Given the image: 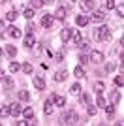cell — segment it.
Segmentation results:
<instances>
[{
	"mask_svg": "<svg viewBox=\"0 0 124 126\" xmlns=\"http://www.w3.org/2000/svg\"><path fill=\"white\" fill-rule=\"evenodd\" d=\"M75 23H77V26H87L88 23H90V19H88L87 15H83V13H81V15L75 17Z\"/></svg>",
	"mask_w": 124,
	"mask_h": 126,
	"instance_id": "ba28073f",
	"label": "cell"
},
{
	"mask_svg": "<svg viewBox=\"0 0 124 126\" xmlns=\"http://www.w3.org/2000/svg\"><path fill=\"white\" fill-rule=\"evenodd\" d=\"M11 87H13V79H11V77H2V89L10 90Z\"/></svg>",
	"mask_w": 124,
	"mask_h": 126,
	"instance_id": "8fae6325",
	"label": "cell"
},
{
	"mask_svg": "<svg viewBox=\"0 0 124 126\" xmlns=\"http://www.w3.org/2000/svg\"><path fill=\"white\" fill-rule=\"evenodd\" d=\"M6 19H8L10 23H13V21L17 19V10H11V11H8V13H6Z\"/></svg>",
	"mask_w": 124,
	"mask_h": 126,
	"instance_id": "44dd1931",
	"label": "cell"
},
{
	"mask_svg": "<svg viewBox=\"0 0 124 126\" xmlns=\"http://www.w3.org/2000/svg\"><path fill=\"white\" fill-rule=\"evenodd\" d=\"M73 75H75V77H85V70H83V66H77V68L73 70Z\"/></svg>",
	"mask_w": 124,
	"mask_h": 126,
	"instance_id": "d4e9b609",
	"label": "cell"
},
{
	"mask_svg": "<svg viewBox=\"0 0 124 126\" xmlns=\"http://www.w3.org/2000/svg\"><path fill=\"white\" fill-rule=\"evenodd\" d=\"M79 62H81V66L88 64V62H90V58H88V55H81V57H79Z\"/></svg>",
	"mask_w": 124,
	"mask_h": 126,
	"instance_id": "e575fe53",
	"label": "cell"
},
{
	"mask_svg": "<svg viewBox=\"0 0 124 126\" xmlns=\"http://www.w3.org/2000/svg\"><path fill=\"white\" fill-rule=\"evenodd\" d=\"M32 83H34V87H36L38 90H43V89H45V81H43L41 77H34V79H32Z\"/></svg>",
	"mask_w": 124,
	"mask_h": 126,
	"instance_id": "30bf717a",
	"label": "cell"
},
{
	"mask_svg": "<svg viewBox=\"0 0 124 126\" xmlns=\"http://www.w3.org/2000/svg\"><path fill=\"white\" fill-rule=\"evenodd\" d=\"M0 75H2V77H4V74H2V70H0Z\"/></svg>",
	"mask_w": 124,
	"mask_h": 126,
	"instance_id": "c3c4849f",
	"label": "cell"
},
{
	"mask_svg": "<svg viewBox=\"0 0 124 126\" xmlns=\"http://www.w3.org/2000/svg\"><path fill=\"white\" fill-rule=\"evenodd\" d=\"M96 104H98V107H105V100H103V96L102 94H98V100H96Z\"/></svg>",
	"mask_w": 124,
	"mask_h": 126,
	"instance_id": "8d00e7d4",
	"label": "cell"
},
{
	"mask_svg": "<svg viewBox=\"0 0 124 126\" xmlns=\"http://www.w3.org/2000/svg\"><path fill=\"white\" fill-rule=\"evenodd\" d=\"M88 58H90V62L100 64V62H103V53H100V51H92L90 55H88Z\"/></svg>",
	"mask_w": 124,
	"mask_h": 126,
	"instance_id": "5b68a950",
	"label": "cell"
},
{
	"mask_svg": "<svg viewBox=\"0 0 124 126\" xmlns=\"http://www.w3.org/2000/svg\"><path fill=\"white\" fill-rule=\"evenodd\" d=\"M21 113H23V105H21L19 102H13V104L10 105V115H13V117H19Z\"/></svg>",
	"mask_w": 124,
	"mask_h": 126,
	"instance_id": "3957f363",
	"label": "cell"
},
{
	"mask_svg": "<svg viewBox=\"0 0 124 126\" xmlns=\"http://www.w3.org/2000/svg\"><path fill=\"white\" fill-rule=\"evenodd\" d=\"M70 92H72L73 96H77V94H81V85H79V83L72 85V89H70Z\"/></svg>",
	"mask_w": 124,
	"mask_h": 126,
	"instance_id": "603a6c76",
	"label": "cell"
},
{
	"mask_svg": "<svg viewBox=\"0 0 124 126\" xmlns=\"http://www.w3.org/2000/svg\"><path fill=\"white\" fill-rule=\"evenodd\" d=\"M120 74L124 75V62H122V66H120Z\"/></svg>",
	"mask_w": 124,
	"mask_h": 126,
	"instance_id": "f6af8a7d",
	"label": "cell"
},
{
	"mask_svg": "<svg viewBox=\"0 0 124 126\" xmlns=\"http://www.w3.org/2000/svg\"><path fill=\"white\" fill-rule=\"evenodd\" d=\"M53 21H55V15L45 13V15L41 17V26H43V28H51V26H53Z\"/></svg>",
	"mask_w": 124,
	"mask_h": 126,
	"instance_id": "277c9868",
	"label": "cell"
},
{
	"mask_svg": "<svg viewBox=\"0 0 124 126\" xmlns=\"http://www.w3.org/2000/svg\"><path fill=\"white\" fill-rule=\"evenodd\" d=\"M77 121H79V115L75 111H68V113H64V115L60 117L62 124H77Z\"/></svg>",
	"mask_w": 124,
	"mask_h": 126,
	"instance_id": "6da1fadb",
	"label": "cell"
},
{
	"mask_svg": "<svg viewBox=\"0 0 124 126\" xmlns=\"http://www.w3.org/2000/svg\"><path fill=\"white\" fill-rule=\"evenodd\" d=\"M81 10L83 11H90L92 10V0H81Z\"/></svg>",
	"mask_w": 124,
	"mask_h": 126,
	"instance_id": "9a60e30c",
	"label": "cell"
},
{
	"mask_svg": "<svg viewBox=\"0 0 124 126\" xmlns=\"http://www.w3.org/2000/svg\"><path fill=\"white\" fill-rule=\"evenodd\" d=\"M120 45H122V49H124V36H122V40H120Z\"/></svg>",
	"mask_w": 124,
	"mask_h": 126,
	"instance_id": "bcb514c9",
	"label": "cell"
},
{
	"mask_svg": "<svg viewBox=\"0 0 124 126\" xmlns=\"http://www.w3.org/2000/svg\"><path fill=\"white\" fill-rule=\"evenodd\" d=\"M4 2H6V0H0V4H4Z\"/></svg>",
	"mask_w": 124,
	"mask_h": 126,
	"instance_id": "7dc6e473",
	"label": "cell"
},
{
	"mask_svg": "<svg viewBox=\"0 0 124 126\" xmlns=\"http://www.w3.org/2000/svg\"><path fill=\"white\" fill-rule=\"evenodd\" d=\"M6 53H8V55H10V57H15V53H17V49L13 47V45H8V47H6Z\"/></svg>",
	"mask_w": 124,
	"mask_h": 126,
	"instance_id": "836d02e7",
	"label": "cell"
},
{
	"mask_svg": "<svg viewBox=\"0 0 124 126\" xmlns=\"http://www.w3.org/2000/svg\"><path fill=\"white\" fill-rule=\"evenodd\" d=\"M122 83H124L122 75H120V77H115V87H122Z\"/></svg>",
	"mask_w": 124,
	"mask_h": 126,
	"instance_id": "ab89813d",
	"label": "cell"
},
{
	"mask_svg": "<svg viewBox=\"0 0 124 126\" xmlns=\"http://www.w3.org/2000/svg\"><path fill=\"white\" fill-rule=\"evenodd\" d=\"M43 113H45V115H51V113H53V100L45 102V105H43Z\"/></svg>",
	"mask_w": 124,
	"mask_h": 126,
	"instance_id": "ac0fdd59",
	"label": "cell"
},
{
	"mask_svg": "<svg viewBox=\"0 0 124 126\" xmlns=\"http://www.w3.org/2000/svg\"><path fill=\"white\" fill-rule=\"evenodd\" d=\"M10 115V105H2L0 107V117H8Z\"/></svg>",
	"mask_w": 124,
	"mask_h": 126,
	"instance_id": "f546056e",
	"label": "cell"
},
{
	"mask_svg": "<svg viewBox=\"0 0 124 126\" xmlns=\"http://www.w3.org/2000/svg\"><path fill=\"white\" fill-rule=\"evenodd\" d=\"M8 36H11V38H19V36H21V30L17 28V26H8Z\"/></svg>",
	"mask_w": 124,
	"mask_h": 126,
	"instance_id": "4fadbf2b",
	"label": "cell"
},
{
	"mask_svg": "<svg viewBox=\"0 0 124 126\" xmlns=\"http://www.w3.org/2000/svg\"><path fill=\"white\" fill-rule=\"evenodd\" d=\"M72 40L75 43H79L81 42V32H77V30H72Z\"/></svg>",
	"mask_w": 124,
	"mask_h": 126,
	"instance_id": "83f0119b",
	"label": "cell"
},
{
	"mask_svg": "<svg viewBox=\"0 0 124 126\" xmlns=\"http://www.w3.org/2000/svg\"><path fill=\"white\" fill-rule=\"evenodd\" d=\"M53 104L55 105H58V107H64V105H66V98H64V96H60V94H53Z\"/></svg>",
	"mask_w": 124,
	"mask_h": 126,
	"instance_id": "52a82bcc",
	"label": "cell"
},
{
	"mask_svg": "<svg viewBox=\"0 0 124 126\" xmlns=\"http://www.w3.org/2000/svg\"><path fill=\"white\" fill-rule=\"evenodd\" d=\"M81 100H83V104L87 105V107H88V105H92V96L88 94V92H85V94L81 96Z\"/></svg>",
	"mask_w": 124,
	"mask_h": 126,
	"instance_id": "ffe728a7",
	"label": "cell"
},
{
	"mask_svg": "<svg viewBox=\"0 0 124 126\" xmlns=\"http://www.w3.org/2000/svg\"><path fill=\"white\" fill-rule=\"evenodd\" d=\"M94 90H96V92H98V94H102L103 90H105V85H103L102 81H98V83L94 85Z\"/></svg>",
	"mask_w": 124,
	"mask_h": 126,
	"instance_id": "484cf974",
	"label": "cell"
},
{
	"mask_svg": "<svg viewBox=\"0 0 124 126\" xmlns=\"http://www.w3.org/2000/svg\"><path fill=\"white\" fill-rule=\"evenodd\" d=\"M30 4H32V8H34V10H40L45 2H43V0H30Z\"/></svg>",
	"mask_w": 124,
	"mask_h": 126,
	"instance_id": "4316f807",
	"label": "cell"
},
{
	"mask_svg": "<svg viewBox=\"0 0 124 126\" xmlns=\"http://www.w3.org/2000/svg\"><path fill=\"white\" fill-rule=\"evenodd\" d=\"M45 4H55V0H43Z\"/></svg>",
	"mask_w": 124,
	"mask_h": 126,
	"instance_id": "7bdbcfd3",
	"label": "cell"
},
{
	"mask_svg": "<svg viewBox=\"0 0 124 126\" xmlns=\"http://www.w3.org/2000/svg\"><path fill=\"white\" fill-rule=\"evenodd\" d=\"M0 81H2V75H0Z\"/></svg>",
	"mask_w": 124,
	"mask_h": 126,
	"instance_id": "f907efd6",
	"label": "cell"
},
{
	"mask_svg": "<svg viewBox=\"0 0 124 126\" xmlns=\"http://www.w3.org/2000/svg\"><path fill=\"white\" fill-rule=\"evenodd\" d=\"M66 77H68V72H66V70H62V72H57V74H55V81H58V83L64 81Z\"/></svg>",
	"mask_w": 124,
	"mask_h": 126,
	"instance_id": "e0dca14e",
	"label": "cell"
},
{
	"mask_svg": "<svg viewBox=\"0 0 124 126\" xmlns=\"http://www.w3.org/2000/svg\"><path fill=\"white\" fill-rule=\"evenodd\" d=\"M0 55H2V49H0Z\"/></svg>",
	"mask_w": 124,
	"mask_h": 126,
	"instance_id": "681fc988",
	"label": "cell"
},
{
	"mask_svg": "<svg viewBox=\"0 0 124 126\" xmlns=\"http://www.w3.org/2000/svg\"><path fill=\"white\" fill-rule=\"evenodd\" d=\"M30 49H32V55H34V57H40V55H41V45H40V43H34Z\"/></svg>",
	"mask_w": 124,
	"mask_h": 126,
	"instance_id": "7402d4cb",
	"label": "cell"
},
{
	"mask_svg": "<svg viewBox=\"0 0 124 126\" xmlns=\"http://www.w3.org/2000/svg\"><path fill=\"white\" fill-rule=\"evenodd\" d=\"M109 10H115V2H113V0H105V4L102 6V10H100V11L105 13V11H109Z\"/></svg>",
	"mask_w": 124,
	"mask_h": 126,
	"instance_id": "5bb4252c",
	"label": "cell"
},
{
	"mask_svg": "<svg viewBox=\"0 0 124 126\" xmlns=\"http://www.w3.org/2000/svg\"><path fill=\"white\" fill-rule=\"evenodd\" d=\"M115 68H117V66H115V64H109V66H107V72H113Z\"/></svg>",
	"mask_w": 124,
	"mask_h": 126,
	"instance_id": "b9f144b4",
	"label": "cell"
},
{
	"mask_svg": "<svg viewBox=\"0 0 124 126\" xmlns=\"http://www.w3.org/2000/svg\"><path fill=\"white\" fill-rule=\"evenodd\" d=\"M19 98H21V100H28V92H26V90H21V92H19Z\"/></svg>",
	"mask_w": 124,
	"mask_h": 126,
	"instance_id": "60d3db41",
	"label": "cell"
},
{
	"mask_svg": "<svg viewBox=\"0 0 124 126\" xmlns=\"http://www.w3.org/2000/svg\"><path fill=\"white\" fill-rule=\"evenodd\" d=\"M23 115H25V119H34V109L26 107V109H23Z\"/></svg>",
	"mask_w": 124,
	"mask_h": 126,
	"instance_id": "cb8c5ba5",
	"label": "cell"
},
{
	"mask_svg": "<svg viewBox=\"0 0 124 126\" xmlns=\"http://www.w3.org/2000/svg\"><path fill=\"white\" fill-rule=\"evenodd\" d=\"M60 40H62V42L72 40V28H62V30H60Z\"/></svg>",
	"mask_w": 124,
	"mask_h": 126,
	"instance_id": "9c48e42d",
	"label": "cell"
},
{
	"mask_svg": "<svg viewBox=\"0 0 124 126\" xmlns=\"http://www.w3.org/2000/svg\"><path fill=\"white\" fill-rule=\"evenodd\" d=\"M25 17H26V19H32V17H34V8H28V10H25Z\"/></svg>",
	"mask_w": 124,
	"mask_h": 126,
	"instance_id": "74e56055",
	"label": "cell"
},
{
	"mask_svg": "<svg viewBox=\"0 0 124 126\" xmlns=\"http://www.w3.org/2000/svg\"><path fill=\"white\" fill-rule=\"evenodd\" d=\"M21 70H23V72H25V74H32V64H23V66H21Z\"/></svg>",
	"mask_w": 124,
	"mask_h": 126,
	"instance_id": "1f68e13d",
	"label": "cell"
},
{
	"mask_svg": "<svg viewBox=\"0 0 124 126\" xmlns=\"http://www.w3.org/2000/svg\"><path fill=\"white\" fill-rule=\"evenodd\" d=\"M36 43V40H34V34H28V36L25 38V47H32Z\"/></svg>",
	"mask_w": 124,
	"mask_h": 126,
	"instance_id": "d6986e66",
	"label": "cell"
},
{
	"mask_svg": "<svg viewBox=\"0 0 124 126\" xmlns=\"http://www.w3.org/2000/svg\"><path fill=\"white\" fill-rule=\"evenodd\" d=\"M77 47L81 49V51H87V49L90 47V42H79V43H77Z\"/></svg>",
	"mask_w": 124,
	"mask_h": 126,
	"instance_id": "4dcf8cb0",
	"label": "cell"
},
{
	"mask_svg": "<svg viewBox=\"0 0 124 126\" xmlns=\"http://www.w3.org/2000/svg\"><path fill=\"white\" fill-rule=\"evenodd\" d=\"M103 109L107 111V115H109V117H113V115H115V105H113V104H111V105H105Z\"/></svg>",
	"mask_w": 124,
	"mask_h": 126,
	"instance_id": "d6a6232c",
	"label": "cell"
},
{
	"mask_svg": "<svg viewBox=\"0 0 124 126\" xmlns=\"http://www.w3.org/2000/svg\"><path fill=\"white\" fill-rule=\"evenodd\" d=\"M19 70H21V64L19 62H11L10 64V72H11V74H15V72H19Z\"/></svg>",
	"mask_w": 124,
	"mask_h": 126,
	"instance_id": "f1b7e54d",
	"label": "cell"
},
{
	"mask_svg": "<svg viewBox=\"0 0 124 126\" xmlns=\"http://www.w3.org/2000/svg\"><path fill=\"white\" fill-rule=\"evenodd\" d=\"M120 60L124 62V49H122V53H120Z\"/></svg>",
	"mask_w": 124,
	"mask_h": 126,
	"instance_id": "ee69618b",
	"label": "cell"
},
{
	"mask_svg": "<svg viewBox=\"0 0 124 126\" xmlns=\"http://www.w3.org/2000/svg\"><path fill=\"white\" fill-rule=\"evenodd\" d=\"M115 10H117V15H119V17H124V4L115 6Z\"/></svg>",
	"mask_w": 124,
	"mask_h": 126,
	"instance_id": "d590c367",
	"label": "cell"
},
{
	"mask_svg": "<svg viewBox=\"0 0 124 126\" xmlns=\"http://www.w3.org/2000/svg\"><path fill=\"white\" fill-rule=\"evenodd\" d=\"M119 102H120V92L119 90H113V92H111V104L117 105Z\"/></svg>",
	"mask_w": 124,
	"mask_h": 126,
	"instance_id": "2e32d148",
	"label": "cell"
},
{
	"mask_svg": "<svg viewBox=\"0 0 124 126\" xmlns=\"http://www.w3.org/2000/svg\"><path fill=\"white\" fill-rule=\"evenodd\" d=\"M94 38L100 40V42H107L109 38H111V32H109L107 26H100L98 30H96V34H94Z\"/></svg>",
	"mask_w": 124,
	"mask_h": 126,
	"instance_id": "7a4b0ae2",
	"label": "cell"
},
{
	"mask_svg": "<svg viewBox=\"0 0 124 126\" xmlns=\"http://www.w3.org/2000/svg\"><path fill=\"white\" fill-rule=\"evenodd\" d=\"M66 8H58L57 10V13H55V19H58V21H64V19H66Z\"/></svg>",
	"mask_w": 124,
	"mask_h": 126,
	"instance_id": "7c38bea8",
	"label": "cell"
},
{
	"mask_svg": "<svg viewBox=\"0 0 124 126\" xmlns=\"http://www.w3.org/2000/svg\"><path fill=\"white\" fill-rule=\"evenodd\" d=\"M92 23H98V25H102L103 21H105V13H102V11H94L92 17H88Z\"/></svg>",
	"mask_w": 124,
	"mask_h": 126,
	"instance_id": "8992f818",
	"label": "cell"
},
{
	"mask_svg": "<svg viewBox=\"0 0 124 126\" xmlns=\"http://www.w3.org/2000/svg\"><path fill=\"white\" fill-rule=\"evenodd\" d=\"M87 111H88V115H90V117H94L96 113H98V109H96L94 105H88V107H87Z\"/></svg>",
	"mask_w": 124,
	"mask_h": 126,
	"instance_id": "f35d334b",
	"label": "cell"
}]
</instances>
